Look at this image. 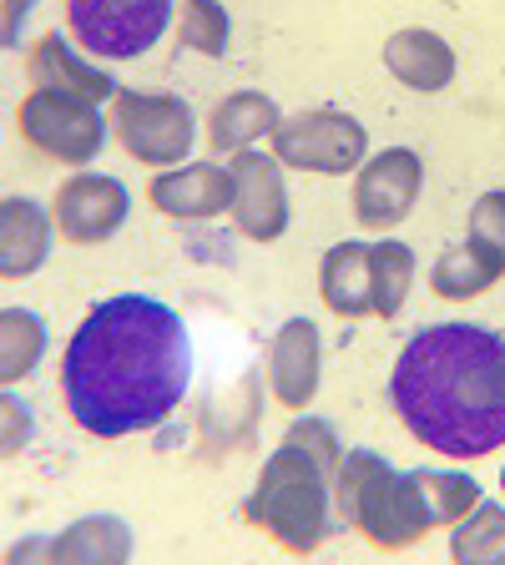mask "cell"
I'll return each instance as SVG.
<instances>
[{"instance_id": "cell-1", "label": "cell", "mask_w": 505, "mask_h": 565, "mask_svg": "<svg viewBox=\"0 0 505 565\" xmlns=\"http://www.w3.org/2000/svg\"><path fill=\"white\" fill-rule=\"evenodd\" d=\"M188 379L192 343L182 318L141 294L96 303L61 359L71 419L102 439L157 429L182 404Z\"/></svg>"}, {"instance_id": "cell-2", "label": "cell", "mask_w": 505, "mask_h": 565, "mask_svg": "<svg viewBox=\"0 0 505 565\" xmlns=\"http://www.w3.org/2000/svg\"><path fill=\"white\" fill-rule=\"evenodd\" d=\"M389 399L404 429L450 459L505 445V339L481 323L420 329L394 359Z\"/></svg>"}, {"instance_id": "cell-3", "label": "cell", "mask_w": 505, "mask_h": 565, "mask_svg": "<svg viewBox=\"0 0 505 565\" xmlns=\"http://www.w3.org/2000/svg\"><path fill=\"white\" fill-rule=\"evenodd\" d=\"M339 445H334V429L318 419L294 424L283 445L273 449V459L263 465L259 490L248 494L243 515L259 530H269L283 551H318L324 535L339 520V500H334V484H339Z\"/></svg>"}, {"instance_id": "cell-4", "label": "cell", "mask_w": 505, "mask_h": 565, "mask_svg": "<svg viewBox=\"0 0 505 565\" xmlns=\"http://www.w3.org/2000/svg\"><path fill=\"white\" fill-rule=\"evenodd\" d=\"M334 500H339L344 525H359L369 535V545H379V551H404L435 525V510L424 500L420 480L385 465L375 449H349L344 455Z\"/></svg>"}, {"instance_id": "cell-5", "label": "cell", "mask_w": 505, "mask_h": 565, "mask_svg": "<svg viewBox=\"0 0 505 565\" xmlns=\"http://www.w3.org/2000/svg\"><path fill=\"white\" fill-rule=\"evenodd\" d=\"M324 303L344 318L400 313L414 282V253L404 243H339L324 253Z\"/></svg>"}, {"instance_id": "cell-6", "label": "cell", "mask_w": 505, "mask_h": 565, "mask_svg": "<svg viewBox=\"0 0 505 565\" xmlns=\"http://www.w3.org/2000/svg\"><path fill=\"white\" fill-rule=\"evenodd\" d=\"M66 21L92 56L131 61L157 46L172 21V0H66Z\"/></svg>"}, {"instance_id": "cell-7", "label": "cell", "mask_w": 505, "mask_h": 565, "mask_svg": "<svg viewBox=\"0 0 505 565\" xmlns=\"http://www.w3.org/2000/svg\"><path fill=\"white\" fill-rule=\"evenodd\" d=\"M15 121H21V137L41 157H51V162H92L106 137L102 117H96V102L56 92V86H35L21 102Z\"/></svg>"}, {"instance_id": "cell-8", "label": "cell", "mask_w": 505, "mask_h": 565, "mask_svg": "<svg viewBox=\"0 0 505 565\" xmlns=\"http://www.w3.org/2000/svg\"><path fill=\"white\" fill-rule=\"evenodd\" d=\"M117 137L131 157L141 162H182L192 147V111L182 96H157V92H117Z\"/></svg>"}, {"instance_id": "cell-9", "label": "cell", "mask_w": 505, "mask_h": 565, "mask_svg": "<svg viewBox=\"0 0 505 565\" xmlns=\"http://www.w3.org/2000/svg\"><path fill=\"white\" fill-rule=\"evenodd\" d=\"M278 162L304 167V172H354L365 162V127L344 111H304V117L278 121L273 131Z\"/></svg>"}, {"instance_id": "cell-10", "label": "cell", "mask_w": 505, "mask_h": 565, "mask_svg": "<svg viewBox=\"0 0 505 565\" xmlns=\"http://www.w3.org/2000/svg\"><path fill=\"white\" fill-rule=\"evenodd\" d=\"M127 207L131 198L117 177L82 172L71 182H61V192L51 198V223H56V233L66 243H106L127 223Z\"/></svg>"}, {"instance_id": "cell-11", "label": "cell", "mask_w": 505, "mask_h": 565, "mask_svg": "<svg viewBox=\"0 0 505 565\" xmlns=\"http://www.w3.org/2000/svg\"><path fill=\"white\" fill-rule=\"evenodd\" d=\"M414 198H420V157L404 152V147L365 162L359 182H354V212H359V223L375 227V233H385V227H394L400 217H410Z\"/></svg>"}, {"instance_id": "cell-12", "label": "cell", "mask_w": 505, "mask_h": 565, "mask_svg": "<svg viewBox=\"0 0 505 565\" xmlns=\"http://www.w3.org/2000/svg\"><path fill=\"white\" fill-rule=\"evenodd\" d=\"M233 217L248 237L273 243V237L288 227V192H283V177L273 157L259 152H238L233 162Z\"/></svg>"}, {"instance_id": "cell-13", "label": "cell", "mask_w": 505, "mask_h": 565, "mask_svg": "<svg viewBox=\"0 0 505 565\" xmlns=\"http://www.w3.org/2000/svg\"><path fill=\"white\" fill-rule=\"evenodd\" d=\"M152 202L167 217H218L233 207V167L192 162L182 172H167L152 182Z\"/></svg>"}, {"instance_id": "cell-14", "label": "cell", "mask_w": 505, "mask_h": 565, "mask_svg": "<svg viewBox=\"0 0 505 565\" xmlns=\"http://www.w3.org/2000/svg\"><path fill=\"white\" fill-rule=\"evenodd\" d=\"M273 394H278L288 409L314 399V384H318V333L308 318H288L283 333L273 339Z\"/></svg>"}, {"instance_id": "cell-15", "label": "cell", "mask_w": 505, "mask_h": 565, "mask_svg": "<svg viewBox=\"0 0 505 565\" xmlns=\"http://www.w3.org/2000/svg\"><path fill=\"white\" fill-rule=\"evenodd\" d=\"M385 66L414 92H440L455 76V56L435 31H400L385 46Z\"/></svg>"}, {"instance_id": "cell-16", "label": "cell", "mask_w": 505, "mask_h": 565, "mask_svg": "<svg viewBox=\"0 0 505 565\" xmlns=\"http://www.w3.org/2000/svg\"><path fill=\"white\" fill-rule=\"evenodd\" d=\"M31 82L35 86H56V92H71V96H86V102H106V96H117L122 86L112 76H102L96 66L71 56V46L61 35H46L41 46L31 51Z\"/></svg>"}, {"instance_id": "cell-17", "label": "cell", "mask_w": 505, "mask_h": 565, "mask_svg": "<svg viewBox=\"0 0 505 565\" xmlns=\"http://www.w3.org/2000/svg\"><path fill=\"white\" fill-rule=\"evenodd\" d=\"M278 106L269 102V96H259V92H238V96H228L218 111H212V127H208V137H212V147L218 152H233V147H248V141H259V137H273L278 131Z\"/></svg>"}, {"instance_id": "cell-18", "label": "cell", "mask_w": 505, "mask_h": 565, "mask_svg": "<svg viewBox=\"0 0 505 565\" xmlns=\"http://www.w3.org/2000/svg\"><path fill=\"white\" fill-rule=\"evenodd\" d=\"M46 212L35 207L31 198H6V253H0V268L6 278H21L46 263Z\"/></svg>"}, {"instance_id": "cell-19", "label": "cell", "mask_w": 505, "mask_h": 565, "mask_svg": "<svg viewBox=\"0 0 505 565\" xmlns=\"http://www.w3.org/2000/svg\"><path fill=\"white\" fill-rule=\"evenodd\" d=\"M495 278H501V268L485 258L471 237H465L460 247H450L445 258L435 263V273H430V282H435L440 298H475V294H485Z\"/></svg>"}, {"instance_id": "cell-20", "label": "cell", "mask_w": 505, "mask_h": 565, "mask_svg": "<svg viewBox=\"0 0 505 565\" xmlns=\"http://www.w3.org/2000/svg\"><path fill=\"white\" fill-rule=\"evenodd\" d=\"M424 500L435 510V525H450V520H465V510L481 505V484L471 475H450V470H414Z\"/></svg>"}, {"instance_id": "cell-21", "label": "cell", "mask_w": 505, "mask_h": 565, "mask_svg": "<svg viewBox=\"0 0 505 565\" xmlns=\"http://www.w3.org/2000/svg\"><path fill=\"white\" fill-rule=\"evenodd\" d=\"M450 551H455V561H505V510L475 505V520L455 530Z\"/></svg>"}, {"instance_id": "cell-22", "label": "cell", "mask_w": 505, "mask_h": 565, "mask_svg": "<svg viewBox=\"0 0 505 565\" xmlns=\"http://www.w3.org/2000/svg\"><path fill=\"white\" fill-rule=\"evenodd\" d=\"M182 41L202 56H223L228 51V15L218 0H188L182 6Z\"/></svg>"}, {"instance_id": "cell-23", "label": "cell", "mask_w": 505, "mask_h": 565, "mask_svg": "<svg viewBox=\"0 0 505 565\" xmlns=\"http://www.w3.org/2000/svg\"><path fill=\"white\" fill-rule=\"evenodd\" d=\"M41 343H46L41 323H35L31 313H21V308H6V379L25 374V369L35 364Z\"/></svg>"}, {"instance_id": "cell-24", "label": "cell", "mask_w": 505, "mask_h": 565, "mask_svg": "<svg viewBox=\"0 0 505 565\" xmlns=\"http://www.w3.org/2000/svg\"><path fill=\"white\" fill-rule=\"evenodd\" d=\"M471 243L505 273V192H491V198L475 202V212H471Z\"/></svg>"}, {"instance_id": "cell-25", "label": "cell", "mask_w": 505, "mask_h": 565, "mask_svg": "<svg viewBox=\"0 0 505 565\" xmlns=\"http://www.w3.org/2000/svg\"><path fill=\"white\" fill-rule=\"evenodd\" d=\"M501 484H505V475H501Z\"/></svg>"}]
</instances>
